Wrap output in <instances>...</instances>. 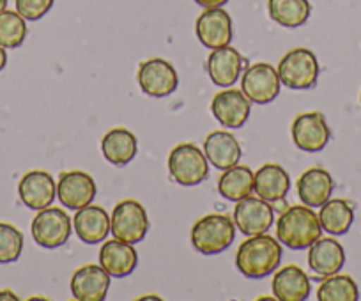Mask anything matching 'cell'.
Segmentation results:
<instances>
[{"mask_svg":"<svg viewBox=\"0 0 361 301\" xmlns=\"http://www.w3.org/2000/svg\"><path fill=\"white\" fill-rule=\"evenodd\" d=\"M360 290L349 275H329L317 289L319 301H357Z\"/></svg>","mask_w":361,"mask_h":301,"instance_id":"obj_29","label":"cell"},{"mask_svg":"<svg viewBox=\"0 0 361 301\" xmlns=\"http://www.w3.org/2000/svg\"><path fill=\"white\" fill-rule=\"evenodd\" d=\"M55 0H16V11L29 22L43 18L51 8Z\"/></svg>","mask_w":361,"mask_h":301,"instance_id":"obj_32","label":"cell"},{"mask_svg":"<svg viewBox=\"0 0 361 301\" xmlns=\"http://www.w3.org/2000/svg\"><path fill=\"white\" fill-rule=\"evenodd\" d=\"M253 179H255V172H252V168L246 165H234L221 174L218 181V192L227 200L239 202L252 195Z\"/></svg>","mask_w":361,"mask_h":301,"instance_id":"obj_26","label":"cell"},{"mask_svg":"<svg viewBox=\"0 0 361 301\" xmlns=\"http://www.w3.org/2000/svg\"><path fill=\"white\" fill-rule=\"evenodd\" d=\"M322 231H326L331 236H342L350 229L354 221V209L349 200L333 199L321 206L319 213Z\"/></svg>","mask_w":361,"mask_h":301,"instance_id":"obj_27","label":"cell"},{"mask_svg":"<svg viewBox=\"0 0 361 301\" xmlns=\"http://www.w3.org/2000/svg\"><path fill=\"white\" fill-rule=\"evenodd\" d=\"M279 71L267 62H257L252 64L245 71L241 78V91L246 98L257 105H266V103L275 102L280 94Z\"/></svg>","mask_w":361,"mask_h":301,"instance_id":"obj_8","label":"cell"},{"mask_svg":"<svg viewBox=\"0 0 361 301\" xmlns=\"http://www.w3.org/2000/svg\"><path fill=\"white\" fill-rule=\"evenodd\" d=\"M271 289L280 301H305L310 296V278L300 266L289 264L276 271Z\"/></svg>","mask_w":361,"mask_h":301,"instance_id":"obj_23","label":"cell"},{"mask_svg":"<svg viewBox=\"0 0 361 301\" xmlns=\"http://www.w3.org/2000/svg\"><path fill=\"white\" fill-rule=\"evenodd\" d=\"M282 245L276 238L264 234L248 236L235 254V266L246 278H266L275 271L282 261Z\"/></svg>","mask_w":361,"mask_h":301,"instance_id":"obj_1","label":"cell"},{"mask_svg":"<svg viewBox=\"0 0 361 301\" xmlns=\"http://www.w3.org/2000/svg\"><path fill=\"white\" fill-rule=\"evenodd\" d=\"M204 154L213 167L220 171L234 167L241 160V145L228 131H213L204 140Z\"/></svg>","mask_w":361,"mask_h":301,"instance_id":"obj_19","label":"cell"},{"mask_svg":"<svg viewBox=\"0 0 361 301\" xmlns=\"http://www.w3.org/2000/svg\"><path fill=\"white\" fill-rule=\"evenodd\" d=\"M8 8V0H0V11H4Z\"/></svg>","mask_w":361,"mask_h":301,"instance_id":"obj_36","label":"cell"},{"mask_svg":"<svg viewBox=\"0 0 361 301\" xmlns=\"http://www.w3.org/2000/svg\"><path fill=\"white\" fill-rule=\"evenodd\" d=\"M235 238V223L227 214H207L192 227V245L204 255H216L227 250Z\"/></svg>","mask_w":361,"mask_h":301,"instance_id":"obj_3","label":"cell"},{"mask_svg":"<svg viewBox=\"0 0 361 301\" xmlns=\"http://www.w3.org/2000/svg\"><path fill=\"white\" fill-rule=\"evenodd\" d=\"M27 23L25 18L18 11H9L4 9L0 11V47L18 48L22 47L27 37Z\"/></svg>","mask_w":361,"mask_h":301,"instance_id":"obj_30","label":"cell"},{"mask_svg":"<svg viewBox=\"0 0 361 301\" xmlns=\"http://www.w3.org/2000/svg\"><path fill=\"white\" fill-rule=\"evenodd\" d=\"M0 300H18V296H16L15 293H13V290H9V289H6V290H0Z\"/></svg>","mask_w":361,"mask_h":301,"instance_id":"obj_35","label":"cell"},{"mask_svg":"<svg viewBox=\"0 0 361 301\" xmlns=\"http://www.w3.org/2000/svg\"><path fill=\"white\" fill-rule=\"evenodd\" d=\"M170 178L180 186H195L209 176V161L195 144H179L170 151Z\"/></svg>","mask_w":361,"mask_h":301,"instance_id":"obj_5","label":"cell"},{"mask_svg":"<svg viewBox=\"0 0 361 301\" xmlns=\"http://www.w3.org/2000/svg\"><path fill=\"white\" fill-rule=\"evenodd\" d=\"M71 218L64 209L48 206L37 211L32 225H30V231H32L34 241L39 247L54 250V248L68 243L69 236H71Z\"/></svg>","mask_w":361,"mask_h":301,"instance_id":"obj_7","label":"cell"},{"mask_svg":"<svg viewBox=\"0 0 361 301\" xmlns=\"http://www.w3.org/2000/svg\"><path fill=\"white\" fill-rule=\"evenodd\" d=\"M102 151L106 161L116 167H124L137 156L138 140L126 128H114L103 137Z\"/></svg>","mask_w":361,"mask_h":301,"instance_id":"obj_25","label":"cell"},{"mask_svg":"<svg viewBox=\"0 0 361 301\" xmlns=\"http://www.w3.org/2000/svg\"><path fill=\"white\" fill-rule=\"evenodd\" d=\"M110 231L116 240L124 243H140L149 233V218L145 207L133 199L117 204L110 218Z\"/></svg>","mask_w":361,"mask_h":301,"instance_id":"obj_6","label":"cell"},{"mask_svg":"<svg viewBox=\"0 0 361 301\" xmlns=\"http://www.w3.org/2000/svg\"><path fill=\"white\" fill-rule=\"evenodd\" d=\"M243 69V57L235 48L221 47L209 54L207 59V73L214 85L231 87L238 82Z\"/></svg>","mask_w":361,"mask_h":301,"instance_id":"obj_20","label":"cell"},{"mask_svg":"<svg viewBox=\"0 0 361 301\" xmlns=\"http://www.w3.org/2000/svg\"><path fill=\"white\" fill-rule=\"evenodd\" d=\"M18 195L29 209L39 211L54 204L57 197V185L48 172L30 171L20 179Z\"/></svg>","mask_w":361,"mask_h":301,"instance_id":"obj_15","label":"cell"},{"mask_svg":"<svg viewBox=\"0 0 361 301\" xmlns=\"http://www.w3.org/2000/svg\"><path fill=\"white\" fill-rule=\"evenodd\" d=\"M140 300H161V297H158V296H144V297H140Z\"/></svg>","mask_w":361,"mask_h":301,"instance_id":"obj_37","label":"cell"},{"mask_svg":"<svg viewBox=\"0 0 361 301\" xmlns=\"http://www.w3.org/2000/svg\"><path fill=\"white\" fill-rule=\"evenodd\" d=\"M290 178L286 168L276 164H266L255 172L253 192L267 202H279L289 193Z\"/></svg>","mask_w":361,"mask_h":301,"instance_id":"obj_24","label":"cell"},{"mask_svg":"<svg viewBox=\"0 0 361 301\" xmlns=\"http://www.w3.org/2000/svg\"><path fill=\"white\" fill-rule=\"evenodd\" d=\"M110 278L103 266L85 264L71 278V293L78 301H103L109 294Z\"/></svg>","mask_w":361,"mask_h":301,"instance_id":"obj_16","label":"cell"},{"mask_svg":"<svg viewBox=\"0 0 361 301\" xmlns=\"http://www.w3.org/2000/svg\"><path fill=\"white\" fill-rule=\"evenodd\" d=\"M23 252V234L15 225L0 221V264H11Z\"/></svg>","mask_w":361,"mask_h":301,"instance_id":"obj_31","label":"cell"},{"mask_svg":"<svg viewBox=\"0 0 361 301\" xmlns=\"http://www.w3.org/2000/svg\"><path fill=\"white\" fill-rule=\"evenodd\" d=\"M343 264H345V252L342 245L333 238H319L308 248V266L317 275H335L343 268Z\"/></svg>","mask_w":361,"mask_h":301,"instance_id":"obj_21","label":"cell"},{"mask_svg":"<svg viewBox=\"0 0 361 301\" xmlns=\"http://www.w3.org/2000/svg\"><path fill=\"white\" fill-rule=\"evenodd\" d=\"M98 186L87 172L71 171L61 174L57 183V197L68 209H80L92 204Z\"/></svg>","mask_w":361,"mask_h":301,"instance_id":"obj_13","label":"cell"},{"mask_svg":"<svg viewBox=\"0 0 361 301\" xmlns=\"http://www.w3.org/2000/svg\"><path fill=\"white\" fill-rule=\"evenodd\" d=\"M267 11L273 22L287 29H296L308 22L312 6L308 0H269Z\"/></svg>","mask_w":361,"mask_h":301,"instance_id":"obj_28","label":"cell"},{"mask_svg":"<svg viewBox=\"0 0 361 301\" xmlns=\"http://www.w3.org/2000/svg\"><path fill=\"white\" fill-rule=\"evenodd\" d=\"M99 264L112 278H124L135 271L138 264V254L133 245L121 240H110L99 250Z\"/></svg>","mask_w":361,"mask_h":301,"instance_id":"obj_18","label":"cell"},{"mask_svg":"<svg viewBox=\"0 0 361 301\" xmlns=\"http://www.w3.org/2000/svg\"><path fill=\"white\" fill-rule=\"evenodd\" d=\"M75 233L83 243L96 245L102 243L110 233V216L102 206H89L76 209L73 218Z\"/></svg>","mask_w":361,"mask_h":301,"instance_id":"obj_17","label":"cell"},{"mask_svg":"<svg viewBox=\"0 0 361 301\" xmlns=\"http://www.w3.org/2000/svg\"><path fill=\"white\" fill-rule=\"evenodd\" d=\"M195 2L199 6H202L204 9H209V8H224L228 0H195Z\"/></svg>","mask_w":361,"mask_h":301,"instance_id":"obj_33","label":"cell"},{"mask_svg":"<svg viewBox=\"0 0 361 301\" xmlns=\"http://www.w3.org/2000/svg\"><path fill=\"white\" fill-rule=\"evenodd\" d=\"M275 221V213L269 202L264 199H255V197H246L239 200L234 209V223L239 233L245 236H255V234H264L271 229V225Z\"/></svg>","mask_w":361,"mask_h":301,"instance_id":"obj_11","label":"cell"},{"mask_svg":"<svg viewBox=\"0 0 361 301\" xmlns=\"http://www.w3.org/2000/svg\"><path fill=\"white\" fill-rule=\"evenodd\" d=\"M6 64H8V51L4 47H0V71L6 68Z\"/></svg>","mask_w":361,"mask_h":301,"instance_id":"obj_34","label":"cell"},{"mask_svg":"<svg viewBox=\"0 0 361 301\" xmlns=\"http://www.w3.org/2000/svg\"><path fill=\"white\" fill-rule=\"evenodd\" d=\"M293 142L300 151L305 153H319L328 145L331 138L326 117L321 112L300 113L290 126Z\"/></svg>","mask_w":361,"mask_h":301,"instance_id":"obj_10","label":"cell"},{"mask_svg":"<svg viewBox=\"0 0 361 301\" xmlns=\"http://www.w3.org/2000/svg\"><path fill=\"white\" fill-rule=\"evenodd\" d=\"M333 190H335V181L324 168H308L298 179V195L308 207H321L322 204L328 202Z\"/></svg>","mask_w":361,"mask_h":301,"instance_id":"obj_22","label":"cell"},{"mask_svg":"<svg viewBox=\"0 0 361 301\" xmlns=\"http://www.w3.org/2000/svg\"><path fill=\"white\" fill-rule=\"evenodd\" d=\"M322 236L319 214L308 206H290L276 221V240L290 250H307Z\"/></svg>","mask_w":361,"mask_h":301,"instance_id":"obj_2","label":"cell"},{"mask_svg":"<svg viewBox=\"0 0 361 301\" xmlns=\"http://www.w3.org/2000/svg\"><path fill=\"white\" fill-rule=\"evenodd\" d=\"M211 112L216 117L220 124L225 128H241L248 121L250 112H252V102L245 96L243 91L235 89H227L218 94H214L211 102Z\"/></svg>","mask_w":361,"mask_h":301,"instance_id":"obj_14","label":"cell"},{"mask_svg":"<svg viewBox=\"0 0 361 301\" xmlns=\"http://www.w3.org/2000/svg\"><path fill=\"white\" fill-rule=\"evenodd\" d=\"M195 32L200 43L206 48H211V50L228 47L232 41V36H234L231 16L221 8L206 9L197 18Z\"/></svg>","mask_w":361,"mask_h":301,"instance_id":"obj_12","label":"cell"},{"mask_svg":"<svg viewBox=\"0 0 361 301\" xmlns=\"http://www.w3.org/2000/svg\"><path fill=\"white\" fill-rule=\"evenodd\" d=\"M276 71L280 82L286 87L294 91H307L315 87L321 68L314 51L308 48H294L283 55Z\"/></svg>","mask_w":361,"mask_h":301,"instance_id":"obj_4","label":"cell"},{"mask_svg":"<svg viewBox=\"0 0 361 301\" xmlns=\"http://www.w3.org/2000/svg\"><path fill=\"white\" fill-rule=\"evenodd\" d=\"M137 82L142 91L151 98H165L177 89L179 75L165 59H149L138 68Z\"/></svg>","mask_w":361,"mask_h":301,"instance_id":"obj_9","label":"cell"},{"mask_svg":"<svg viewBox=\"0 0 361 301\" xmlns=\"http://www.w3.org/2000/svg\"><path fill=\"white\" fill-rule=\"evenodd\" d=\"M360 99H361V94H360Z\"/></svg>","mask_w":361,"mask_h":301,"instance_id":"obj_38","label":"cell"}]
</instances>
